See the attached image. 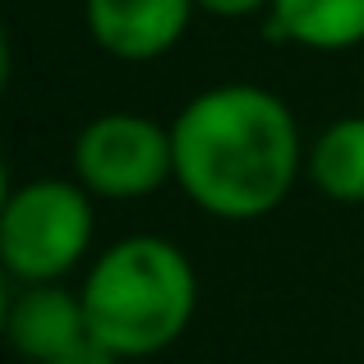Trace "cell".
<instances>
[{
  "label": "cell",
  "mask_w": 364,
  "mask_h": 364,
  "mask_svg": "<svg viewBox=\"0 0 364 364\" xmlns=\"http://www.w3.org/2000/svg\"><path fill=\"white\" fill-rule=\"evenodd\" d=\"M176 185L208 217L258 222L277 213L304 166L295 111L258 83H217L171 120Z\"/></svg>",
  "instance_id": "cell-1"
},
{
  "label": "cell",
  "mask_w": 364,
  "mask_h": 364,
  "mask_svg": "<svg viewBox=\"0 0 364 364\" xmlns=\"http://www.w3.org/2000/svg\"><path fill=\"white\" fill-rule=\"evenodd\" d=\"M92 341L120 360L157 355L185 337L198 304V277L185 249L161 235H124L79 286Z\"/></svg>",
  "instance_id": "cell-2"
},
{
  "label": "cell",
  "mask_w": 364,
  "mask_h": 364,
  "mask_svg": "<svg viewBox=\"0 0 364 364\" xmlns=\"http://www.w3.org/2000/svg\"><path fill=\"white\" fill-rule=\"evenodd\" d=\"M92 245V198L79 180L37 176L5 194L0 213V263L14 282H60Z\"/></svg>",
  "instance_id": "cell-3"
},
{
  "label": "cell",
  "mask_w": 364,
  "mask_h": 364,
  "mask_svg": "<svg viewBox=\"0 0 364 364\" xmlns=\"http://www.w3.org/2000/svg\"><path fill=\"white\" fill-rule=\"evenodd\" d=\"M74 180L102 198H143L176 180L171 124L139 111L92 116L74 139Z\"/></svg>",
  "instance_id": "cell-4"
},
{
  "label": "cell",
  "mask_w": 364,
  "mask_h": 364,
  "mask_svg": "<svg viewBox=\"0 0 364 364\" xmlns=\"http://www.w3.org/2000/svg\"><path fill=\"white\" fill-rule=\"evenodd\" d=\"M194 14V0H83L88 37L107 55L129 65H148L176 51Z\"/></svg>",
  "instance_id": "cell-5"
},
{
  "label": "cell",
  "mask_w": 364,
  "mask_h": 364,
  "mask_svg": "<svg viewBox=\"0 0 364 364\" xmlns=\"http://www.w3.org/2000/svg\"><path fill=\"white\" fill-rule=\"evenodd\" d=\"M5 337L9 346L33 364H51L83 341H92L88 309H83L79 291H65L60 282L23 286L5 309Z\"/></svg>",
  "instance_id": "cell-6"
},
{
  "label": "cell",
  "mask_w": 364,
  "mask_h": 364,
  "mask_svg": "<svg viewBox=\"0 0 364 364\" xmlns=\"http://www.w3.org/2000/svg\"><path fill=\"white\" fill-rule=\"evenodd\" d=\"M267 37L304 51H350L364 42V0H272Z\"/></svg>",
  "instance_id": "cell-7"
},
{
  "label": "cell",
  "mask_w": 364,
  "mask_h": 364,
  "mask_svg": "<svg viewBox=\"0 0 364 364\" xmlns=\"http://www.w3.org/2000/svg\"><path fill=\"white\" fill-rule=\"evenodd\" d=\"M314 189L337 203H364V116L332 120L304 152Z\"/></svg>",
  "instance_id": "cell-8"
},
{
  "label": "cell",
  "mask_w": 364,
  "mask_h": 364,
  "mask_svg": "<svg viewBox=\"0 0 364 364\" xmlns=\"http://www.w3.org/2000/svg\"><path fill=\"white\" fill-rule=\"evenodd\" d=\"M194 5L213 18H254V14H267L272 0H194Z\"/></svg>",
  "instance_id": "cell-9"
},
{
  "label": "cell",
  "mask_w": 364,
  "mask_h": 364,
  "mask_svg": "<svg viewBox=\"0 0 364 364\" xmlns=\"http://www.w3.org/2000/svg\"><path fill=\"white\" fill-rule=\"evenodd\" d=\"M51 364H120L116 350H107L102 341H83L79 350H70V355H60V360H51Z\"/></svg>",
  "instance_id": "cell-10"
}]
</instances>
